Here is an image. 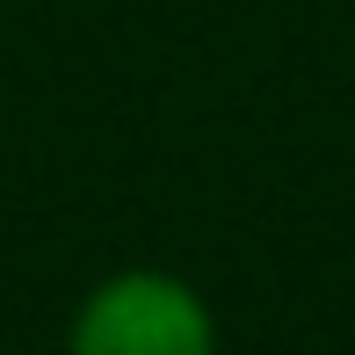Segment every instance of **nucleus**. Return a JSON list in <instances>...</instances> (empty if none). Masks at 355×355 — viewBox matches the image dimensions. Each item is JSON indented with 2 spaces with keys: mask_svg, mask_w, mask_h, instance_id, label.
<instances>
[{
  "mask_svg": "<svg viewBox=\"0 0 355 355\" xmlns=\"http://www.w3.org/2000/svg\"><path fill=\"white\" fill-rule=\"evenodd\" d=\"M66 355H218V319L189 276L116 268L73 304Z\"/></svg>",
  "mask_w": 355,
  "mask_h": 355,
  "instance_id": "nucleus-1",
  "label": "nucleus"
}]
</instances>
